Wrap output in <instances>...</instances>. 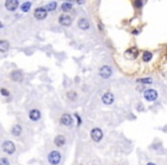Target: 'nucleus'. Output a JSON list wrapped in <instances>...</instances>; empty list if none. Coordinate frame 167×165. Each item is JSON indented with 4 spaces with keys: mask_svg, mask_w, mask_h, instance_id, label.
I'll list each match as a JSON object with an SVG mask.
<instances>
[{
    "mask_svg": "<svg viewBox=\"0 0 167 165\" xmlns=\"http://www.w3.org/2000/svg\"><path fill=\"white\" fill-rule=\"evenodd\" d=\"M48 162L52 165H57L61 162V154L56 150H53L48 155Z\"/></svg>",
    "mask_w": 167,
    "mask_h": 165,
    "instance_id": "nucleus-1",
    "label": "nucleus"
},
{
    "mask_svg": "<svg viewBox=\"0 0 167 165\" xmlns=\"http://www.w3.org/2000/svg\"><path fill=\"white\" fill-rule=\"evenodd\" d=\"M47 14L48 12L46 10V8H42V7H39L34 10V17L37 20H45L47 17Z\"/></svg>",
    "mask_w": 167,
    "mask_h": 165,
    "instance_id": "nucleus-2",
    "label": "nucleus"
},
{
    "mask_svg": "<svg viewBox=\"0 0 167 165\" xmlns=\"http://www.w3.org/2000/svg\"><path fill=\"white\" fill-rule=\"evenodd\" d=\"M2 150L7 154H14L15 151V144L12 141H5L2 143Z\"/></svg>",
    "mask_w": 167,
    "mask_h": 165,
    "instance_id": "nucleus-3",
    "label": "nucleus"
},
{
    "mask_svg": "<svg viewBox=\"0 0 167 165\" xmlns=\"http://www.w3.org/2000/svg\"><path fill=\"white\" fill-rule=\"evenodd\" d=\"M5 7L9 12H14L18 7V0H6L5 1Z\"/></svg>",
    "mask_w": 167,
    "mask_h": 165,
    "instance_id": "nucleus-4",
    "label": "nucleus"
},
{
    "mask_svg": "<svg viewBox=\"0 0 167 165\" xmlns=\"http://www.w3.org/2000/svg\"><path fill=\"white\" fill-rule=\"evenodd\" d=\"M158 98V93L155 90H147L144 91V99L147 101H155Z\"/></svg>",
    "mask_w": 167,
    "mask_h": 165,
    "instance_id": "nucleus-5",
    "label": "nucleus"
},
{
    "mask_svg": "<svg viewBox=\"0 0 167 165\" xmlns=\"http://www.w3.org/2000/svg\"><path fill=\"white\" fill-rule=\"evenodd\" d=\"M100 76L101 77H103V78H109V77H111V75H112V70H111V68L108 66H103L100 68Z\"/></svg>",
    "mask_w": 167,
    "mask_h": 165,
    "instance_id": "nucleus-6",
    "label": "nucleus"
},
{
    "mask_svg": "<svg viewBox=\"0 0 167 165\" xmlns=\"http://www.w3.org/2000/svg\"><path fill=\"white\" fill-rule=\"evenodd\" d=\"M91 136H92V139H93L94 141L99 142V141L102 140V138H103V132L101 131L100 129H93L92 132H91Z\"/></svg>",
    "mask_w": 167,
    "mask_h": 165,
    "instance_id": "nucleus-7",
    "label": "nucleus"
},
{
    "mask_svg": "<svg viewBox=\"0 0 167 165\" xmlns=\"http://www.w3.org/2000/svg\"><path fill=\"white\" fill-rule=\"evenodd\" d=\"M59 22L62 27H70L72 23V18L69 15H61L59 18Z\"/></svg>",
    "mask_w": 167,
    "mask_h": 165,
    "instance_id": "nucleus-8",
    "label": "nucleus"
},
{
    "mask_svg": "<svg viewBox=\"0 0 167 165\" xmlns=\"http://www.w3.org/2000/svg\"><path fill=\"white\" fill-rule=\"evenodd\" d=\"M137 55H138V49H137L136 47H132V48H130V49L126 51V53H125V56H126L127 59H131V60L136 59Z\"/></svg>",
    "mask_w": 167,
    "mask_h": 165,
    "instance_id": "nucleus-9",
    "label": "nucleus"
},
{
    "mask_svg": "<svg viewBox=\"0 0 167 165\" xmlns=\"http://www.w3.org/2000/svg\"><path fill=\"white\" fill-rule=\"evenodd\" d=\"M102 101H103L104 104H112L113 101H115V97H113L112 93L106 92V93L103 94V97H102Z\"/></svg>",
    "mask_w": 167,
    "mask_h": 165,
    "instance_id": "nucleus-10",
    "label": "nucleus"
},
{
    "mask_svg": "<svg viewBox=\"0 0 167 165\" xmlns=\"http://www.w3.org/2000/svg\"><path fill=\"white\" fill-rule=\"evenodd\" d=\"M78 28L81 29V30H88V29H89V22H88V20L81 17V18L78 21Z\"/></svg>",
    "mask_w": 167,
    "mask_h": 165,
    "instance_id": "nucleus-11",
    "label": "nucleus"
},
{
    "mask_svg": "<svg viewBox=\"0 0 167 165\" xmlns=\"http://www.w3.org/2000/svg\"><path fill=\"white\" fill-rule=\"evenodd\" d=\"M72 122H73V119H72L71 115H69V114H64V115H62V117H61V123H62L63 125H65V126H70V125L72 124Z\"/></svg>",
    "mask_w": 167,
    "mask_h": 165,
    "instance_id": "nucleus-12",
    "label": "nucleus"
},
{
    "mask_svg": "<svg viewBox=\"0 0 167 165\" xmlns=\"http://www.w3.org/2000/svg\"><path fill=\"white\" fill-rule=\"evenodd\" d=\"M10 78H12L14 81L20 83V81L23 80V75H22L20 71H13V72L10 73Z\"/></svg>",
    "mask_w": 167,
    "mask_h": 165,
    "instance_id": "nucleus-13",
    "label": "nucleus"
},
{
    "mask_svg": "<svg viewBox=\"0 0 167 165\" xmlns=\"http://www.w3.org/2000/svg\"><path fill=\"white\" fill-rule=\"evenodd\" d=\"M29 116H30V119H31V120L35 122V120L40 119V111H39V110H37V109H32V110L30 111Z\"/></svg>",
    "mask_w": 167,
    "mask_h": 165,
    "instance_id": "nucleus-14",
    "label": "nucleus"
},
{
    "mask_svg": "<svg viewBox=\"0 0 167 165\" xmlns=\"http://www.w3.org/2000/svg\"><path fill=\"white\" fill-rule=\"evenodd\" d=\"M54 142H55V144H56L57 147H62V146H64V143H65V138H64L63 135H57V136L55 138Z\"/></svg>",
    "mask_w": 167,
    "mask_h": 165,
    "instance_id": "nucleus-15",
    "label": "nucleus"
},
{
    "mask_svg": "<svg viewBox=\"0 0 167 165\" xmlns=\"http://www.w3.org/2000/svg\"><path fill=\"white\" fill-rule=\"evenodd\" d=\"M9 49V42L7 40H0V52L6 53Z\"/></svg>",
    "mask_w": 167,
    "mask_h": 165,
    "instance_id": "nucleus-16",
    "label": "nucleus"
},
{
    "mask_svg": "<svg viewBox=\"0 0 167 165\" xmlns=\"http://www.w3.org/2000/svg\"><path fill=\"white\" fill-rule=\"evenodd\" d=\"M56 7H57V3L55 1H50V2H48L46 5V10L47 12H53V10L56 9Z\"/></svg>",
    "mask_w": 167,
    "mask_h": 165,
    "instance_id": "nucleus-17",
    "label": "nucleus"
},
{
    "mask_svg": "<svg viewBox=\"0 0 167 165\" xmlns=\"http://www.w3.org/2000/svg\"><path fill=\"white\" fill-rule=\"evenodd\" d=\"M22 133V127L20 125H14L13 129H12V134L15 135V136H18L20 134Z\"/></svg>",
    "mask_w": 167,
    "mask_h": 165,
    "instance_id": "nucleus-18",
    "label": "nucleus"
},
{
    "mask_svg": "<svg viewBox=\"0 0 167 165\" xmlns=\"http://www.w3.org/2000/svg\"><path fill=\"white\" fill-rule=\"evenodd\" d=\"M61 9H62L63 12H70V10L72 9V5H71V2H67V1H64V2L62 3V6H61Z\"/></svg>",
    "mask_w": 167,
    "mask_h": 165,
    "instance_id": "nucleus-19",
    "label": "nucleus"
},
{
    "mask_svg": "<svg viewBox=\"0 0 167 165\" xmlns=\"http://www.w3.org/2000/svg\"><path fill=\"white\" fill-rule=\"evenodd\" d=\"M142 59H143L144 62L151 61V59H152V53H151V52H144L143 55H142Z\"/></svg>",
    "mask_w": 167,
    "mask_h": 165,
    "instance_id": "nucleus-20",
    "label": "nucleus"
},
{
    "mask_svg": "<svg viewBox=\"0 0 167 165\" xmlns=\"http://www.w3.org/2000/svg\"><path fill=\"white\" fill-rule=\"evenodd\" d=\"M30 8H31V2H30V1H27V2H24V3L21 6V10H22V12H24V13L29 12V10H30Z\"/></svg>",
    "mask_w": 167,
    "mask_h": 165,
    "instance_id": "nucleus-21",
    "label": "nucleus"
},
{
    "mask_svg": "<svg viewBox=\"0 0 167 165\" xmlns=\"http://www.w3.org/2000/svg\"><path fill=\"white\" fill-rule=\"evenodd\" d=\"M137 83H140V84H152V79L151 78H140V79H137Z\"/></svg>",
    "mask_w": 167,
    "mask_h": 165,
    "instance_id": "nucleus-22",
    "label": "nucleus"
},
{
    "mask_svg": "<svg viewBox=\"0 0 167 165\" xmlns=\"http://www.w3.org/2000/svg\"><path fill=\"white\" fill-rule=\"evenodd\" d=\"M67 98L70 100H74L77 98V93L73 91H70V92H67Z\"/></svg>",
    "mask_w": 167,
    "mask_h": 165,
    "instance_id": "nucleus-23",
    "label": "nucleus"
},
{
    "mask_svg": "<svg viewBox=\"0 0 167 165\" xmlns=\"http://www.w3.org/2000/svg\"><path fill=\"white\" fill-rule=\"evenodd\" d=\"M134 6L136 8H141L143 6V1L142 0H134Z\"/></svg>",
    "mask_w": 167,
    "mask_h": 165,
    "instance_id": "nucleus-24",
    "label": "nucleus"
},
{
    "mask_svg": "<svg viewBox=\"0 0 167 165\" xmlns=\"http://www.w3.org/2000/svg\"><path fill=\"white\" fill-rule=\"evenodd\" d=\"M0 165H9V162L7 158H0Z\"/></svg>",
    "mask_w": 167,
    "mask_h": 165,
    "instance_id": "nucleus-25",
    "label": "nucleus"
},
{
    "mask_svg": "<svg viewBox=\"0 0 167 165\" xmlns=\"http://www.w3.org/2000/svg\"><path fill=\"white\" fill-rule=\"evenodd\" d=\"M0 92H1V94H2L3 97H8V95H9V92H8L6 88H1Z\"/></svg>",
    "mask_w": 167,
    "mask_h": 165,
    "instance_id": "nucleus-26",
    "label": "nucleus"
},
{
    "mask_svg": "<svg viewBox=\"0 0 167 165\" xmlns=\"http://www.w3.org/2000/svg\"><path fill=\"white\" fill-rule=\"evenodd\" d=\"M76 1H77V3H78V5H82L85 0H76Z\"/></svg>",
    "mask_w": 167,
    "mask_h": 165,
    "instance_id": "nucleus-27",
    "label": "nucleus"
},
{
    "mask_svg": "<svg viewBox=\"0 0 167 165\" xmlns=\"http://www.w3.org/2000/svg\"><path fill=\"white\" fill-rule=\"evenodd\" d=\"M133 34H137V33H138V31H137V30H133Z\"/></svg>",
    "mask_w": 167,
    "mask_h": 165,
    "instance_id": "nucleus-28",
    "label": "nucleus"
},
{
    "mask_svg": "<svg viewBox=\"0 0 167 165\" xmlns=\"http://www.w3.org/2000/svg\"><path fill=\"white\" fill-rule=\"evenodd\" d=\"M147 165H156V164H155V163H148Z\"/></svg>",
    "mask_w": 167,
    "mask_h": 165,
    "instance_id": "nucleus-29",
    "label": "nucleus"
},
{
    "mask_svg": "<svg viewBox=\"0 0 167 165\" xmlns=\"http://www.w3.org/2000/svg\"><path fill=\"white\" fill-rule=\"evenodd\" d=\"M64 1H67V2H71V1H73V0H64Z\"/></svg>",
    "mask_w": 167,
    "mask_h": 165,
    "instance_id": "nucleus-30",
    "label": "nucleus"
},
{
    "mask_svg": "<svg viewBox=\"0 0 167 165\" xmlns=\"http://www.w3.org/2000/svg\"><path fill=\"white\" fill-rule=\"evenodd\" d=\"M0 28H2V24H1V22H0Z\"/></svg>",
    "mask_w": 167,
    "mask_h": 165,
    "instance_id": "nucleus-31",
    "label": "nucleus"
}]
</instances>
